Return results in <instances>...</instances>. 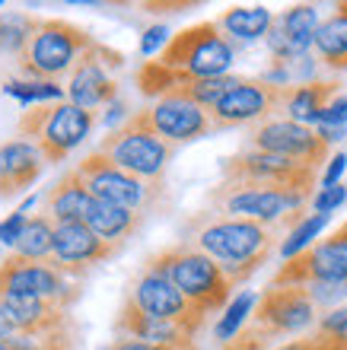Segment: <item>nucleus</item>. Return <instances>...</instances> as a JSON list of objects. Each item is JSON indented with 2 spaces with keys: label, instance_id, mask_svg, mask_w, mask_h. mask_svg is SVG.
<instances>
[{
  "label": "nucleus",
  "instance_id": "2eb2a0df",
  "mask_svg": "<svg viewBox=\"0 0 347 350\" xmlns=\"http://www.w3.org/2000/svg\"><path fill=\"white\" fill-rule=\"evenodd\" d=\"M128 299H134V303H138L146 315H153V319H166V322L182 325L188 334L201 332L204 319H207V312H201L188 296H182V290H179L172 280H166L153 267H144V274L138 277V284L131 286Z\"/></svg>",
  "mask_w": 347,
  "mask_h": 350
},
{
  "label": "nucleus",
  "instance_id": "f8f14e48",
  "mask_svg": "<svg viewBox=\"0 0 347 350\" xmlns=\"http://www.w3.org/2000/svg\"><path fill=\"white\" fill-rule=\"evenodd\" d=\"M42 296L57 306H70L80 296V284L70 274L57 271L51 261H29L10 255L0 261V296Z\"/></svg>",
  "mask_w": 347,
  "mask_h": 350
},
{
  "label": "nucleus",
  "instance_id": "39448f33",
  "mask_svg": "<svg viewBox=\"0 0 347 350\" xmlns=\"http://www.w3.org/2000/svg\"><path fill=\"white\" fill-rule=\"evenodd\" d=\"M99 153L109 157L118 169L144 178V182L163 185L166 166L175 157V147L156 134L153 124L146 121L144 109H140L134 115H128V121L121 128H112L99 140Z\"/></svg>",
  "mask_w": 347,
  "mask_h": 350
},
{
  "label": "nucleus",
  "instance_id": "9d476101",
  "mask_svg": "<svg viewBox=\"0 0 347 350\" xmlns=\"http://www.w3.org/2000/svg\"><path fill=\"white\" fill-rule=\"evenodd\" d=\"M290 96V86H277L271 80H258V77H242L223 99L210 109L214 118V131H227V128H239L248 121H271V115L283 111Z\"/></svg>",
  "mask_w": 347,
  "mask_h": 350
},
{
  "label": "nucleus",
  "instance_id": "cd10ccee",
  "mask_svg": "<svg viewBox=\"0 0 347 350\" xmlns=\"http://www.w3.org/2000/svg\"><path fill=\"white\" fill-rule=\"evenodd\" d=\"M55 230L57 226L48 220L45 213H36V217H29L26 232H23V239H19L13 249H16L19 258L48 261L51 258V252H55Z\"/></svg>",
  "mask_w": 347,
  "mask_h": 350
},
{
  "label": "nucleus",
  "instance_id": "dca6fc26",
  "mask_svg": "<svg viewBox=\"0 0 347 350\" xmlns=\"http://www.w3.org/2000/svg\"><path fill=\"white\" fill-rule=\"evenodd\" d=\"M115 67H121V55L96 42L90 48V55L83 57L77 70L67 77V96H70L73 105H80L86 111L112 105L115 96H118V83L112 80Z\"/></svg>",
  "mask_w": 347,
  "mask_h": 350
},
{
  "label": "nucleus",
  "instance_id": "a19ab883",
  "mask_svg": "<svg viewBox=\"0 0 347 350\" xmlns=\"http://www.w3.org/2000/svg\"><path fill=\"white\" fill-rule=\"evenodd\" d=\"M347 169V157L344 153H338L335 159H329V169H325V175H322V182H325V188H331V185H338L341 172Z\"/></svg>",
  "mask_w": 347,
  "mask_h": 350
},
{
  "label": "nucleus",
  "instance_id": "79ce46f5",
  "mask_svg": "<svg viewBox=\"0 0 347 350\" xmlns=\"http://www.w3.org/2000/svg\"><path fill=\"white\" fill-rule=\"evenodd\" d=\"M109 350H182V347H156V344H146V341H134V338H118L112 344ZM198 350V347H194Z\"/></svg>",
  "mask_w": 347,
  "mask_h": 350
},
{
  "label": "nucleus",
  "instance_id": "a18cd8bd",
  "mask_svg": "<svg viewBox=\"0 0 347 350\" xmlns=\"http://www.w3.org/2000/svg\"><path fill=\"white\" fill-rule=\"evenodd\" d=\"M121 111H125V109H121V102H112V105H109V115H105V121L112 124L115 118H121Z\"/></svg>",
  "mask_w": 347,
  "mask_h": 350
},
{
  "label": "nucleus",
  "instance_id": "f257e3e1",
  "mask_svg": "<svg viewBox=\"0 0 347 350\" xmlns=\"http://www.w3.org/2000/svg\"><path fill=\"white\" fill-rule=\"evenodd\" d=\"M185 245L204 252L214 258L229 284L239 286L255 274L258 267L268 261L271 249L277 242L274 226H261L255 220H236V217H198L188 226Z\"/></svg>",
  "mask_w": 347,
  "mask_h": 350
},
{
  "label": "nucleus",
  "instance_id": "c85d7f7f",
  "mask_svg": "<svg viewBox=\"0 0 347 350\" xmlns=\"http://www.w3.org/2000/svg\"><path fill=\"white\" fill-rule=\"evenodd\" d=\"M309 344L312 350H347V306H335L325 315H319Z\"/></svg>",
  "mask_w": 347,
  "mask_h": 350
},
{
  "label": "nucleus",
  "instance_id": "7c9ffc66",
  "mask_svg": "<svg viewBox=\"0 0 347 350\" xmlns=\"http://www.w3.org/2000/svg\"><path fill=\"white\" fill-rule=\"evenodd\" d=\"M242 77H217V80H188V83L182 86L179 92H172V96H185V99H192V102H198L201 109H214L223 96H227L233 86L239 83Z\"/></svg>",
  "mask_w": 347,
  "mask_h": 350
},
{
  "label": "nucleus",
  "instance_id": "7ed1b4c3",
  "mask_svg": "<svg viewBox=\"0 0 347 350\" xmlns=\"http://www.w3.org/2000/svg\"><path fill=\"white\" fill-rule=\"evenodd\" d=\"M146 267H153L166 280H172V284L182 290V296H188V299L207 315L220 312V309L229 303L233 284H229V277L223 274V267L214 258H207L204 252L185 245V242L159 252L156 258L146 261Z\"/></svg>",
  "mask_w": 347,
  "mask_h": 350
},
{
  "label": "nucleus",
  "instance_id": "0eeeda50",
  "mask_svg": "<svg viewBox=\"0 0 347 350\" xmlns=\"http://www.w3.org/2000/svg\"><path fill=\"white\" fill-rule=\"evenodd\" d=\"M316 175L319 169H309L287 157H274L265 150H246L236 157L223 159V191L233 188H281V191L309 194L316 188Z\"/></svg>",
  "mask_w": 347,
  "mask_h": 350
},
{
  "label": "nucleus",
  "instance_id": "ea45409f",
  "mask_svg": "<svg viewBox=\"0 0 347 350\" xmlns=\"http://www.w3.org/2000/svg\"><path fill=\"white\" fill-rule=\"evenodd\" d=\"M169 45V32H166V26H150L144 32V38H140V55H153V51H159V48Z\"/></svg>",
  "mask_w": 347,
  "mask_h": 350
},
{
  "label": "nucleus",
  "instance_id": "a211bd4d",
  "mask_svg": "<svg viewBox=\"0 0 347 350\" xmlns=\"http://www.w3.org/2000/svg\"><path fill=\"white\" fill-rule=\"evenodd\" d=\"M125 245H112V242L99 239L86 223H61L55 230V252H51V265L64 274L77 277L86 267H96L102 261L115 258Z\"/></svg>",
  "mask_w": 347,
  "mask_h": 350
},
{
  "label": "nucleus",
  "instance_id": "f704fd0d",
  "mask_svg": "<svg viewBox=\"0 0 347 350\" xmlns=\"http://www.w3.org/2000/svg\"><path fill=\"white\" fill-rule=\"evenodd\" d=\"M271 341H274L271 334L261 332L258 325L248 322L246 328H242V332L233 338V341L223 344V350H271Z\"/></svg>",
  "mask_w": 347,
  "mask_h": 350
},
{
  "label": "nucleus",
  "instance_id": "c03bdc74",
  "mask_svg": "<svg viewBox=\"0 0 347 350\" xmlns=\"http://www.w3.org/2000/svg\"><path fill=\"white\" fill-rule=\"evenodd\" d=\"M277 350H312V344H309V338H300V341H290V344H283V347H277Z\"/></svg>",
  "mask_w": 347,
  "mask_h": 350
},
{
  "label": "nucleus",
  "instance_id": "4be33fe9",
  "mask_svg": "<svg viewBox=\"0 0 347 350\" xmlns=\"http://www.w3.org/2000/svg\"><path fill=\"white\" fill-rule=\"evenodd\" d=\"M45 166L48 163L36 144L23 137L0 144V198H13V194L26 191L29 185L38 182Z\"/></svg>",
  "mask_w": 347,
  "mask_h": 350
},
{
  "label": "nucleus",
  "instance_id": "bb28decb",
  "mask_svg": "<svg viewBox=\"0 0 347 350\" xmlns=\"http://www.w3.org/2000/svg\"><path fill=\"white\" fill-rule=\"evenodd\" d=\"M217 26L223 29V36L255 42V38H268L274 16L268 7H229L217 16Z\"/></svg>",
  "mask_w": 347,
  "mask_h": 350
},
{
  "label": "nucleus",
  "instance_id": "de8ad7c7",
  "mask_svg": "<svg viewBox=\"0 0 347 350\" xmlns=\"http://www.w3.org/2000/svg\"><path fill=\"white\" fill-rule=\"evenodd\" d=\"M0 10H3V0H0Z\"/></svg>",
  "mask_w": 347,
  "mask_h": 350
},
{
  "label": "nucleus",
  "instance_id": "b1692460",
  "mask_svg": "<svg viewBox=\"0 0 347 350\" xmlns=\"http://www.w3.org/2000/svg\"><path fill=\"white\" fill-rule=\"evenodd\" d=\"M338 99V83L335 80H306V83L290 86L287 105H283V118L296 121V124H309L316 128V118Z\"/></svg>",
  "mask_w": 347,
  "mask_h": 350
},
{
  "label": "nucleus",
  "instance_id": "4c0bfd02",
  "mask_svg": "<svg viewBox=\"0 0 347 350\" xmlns=\"http://www.w3.org/2000/svg\"><path fill=\"white\" fill-rule=\"evenodd\" d=\"M306 290H309V296L316 299V306L341 303L347 296V284H309Z\"/></svg>",
  "mask_w": 347,
  "mask_h": 350
},
{
  "label": "nucleus",
  "instance_id": "4468645a",
  "mask_svg": "<svg viewBox=\"0 0 347 350\" xmlns=\"http://www.w3.org/2000/svg\"><path fill=\"white\" fill-rule=\"evenodd\" d=\"M248 144H252V150H265V153H274V157L296 159V163L309 169H319L329 159V140L319 134V128L296 124L290 118L261 121L258 128H252Z\"/></svg>",
  "mask_w": 347,
  "mask_h": 350
},
{
  "label": "nucleus",
  "instance_id": "6e6552de",
  "mask_svg": "<svg viewBox=\"0 0 347 350\" xmlns=\"http://www.w3.org/2000/svg\"><path fill=\"white\" fill-rule=\"evenodd\" d=\"M220 217H236V220H255L261 226H300L306 220V201L309 194L281 191V188H214L210 194Z\"/></svg>",
  "mask_w": 347,
  "mask_h": 350
},
{
  "label": "nucleus",
  "instance_id": "412c9836",
  "mask_svg": "<svg viewBox=\"0 0 347 350\" xmlns=\"http://www.w3.org/2000/svg\"><path fill=\"white\" fill-rule=\"evenodd\" d=\"M115 332L121 338H134V341H146V344H156V347L194 350V334H188L182 325L146 315L134 299H125V306H121V312H118V322H115Z\"/></svg>",
  "mask_w": 347,
  "mask_h": 350
},
{
  "label": "nucleus",
  "instance_id": "393cba45",
  "mask_svg": "<svg viewBox=\"0 0 347 350\" xmlns=\"http://www.w3.org/2000/svg\"><path fill=\"white\" fill-rule=\"evenodd\" d=\"M83 223H86L99 239L112 242V245H125V242L140 230L144 213L125 211V207H115V204H105V201H92V207Z\"/></svg>",
  "mask_w": 347,
  "mask_h": 350
},
{
  "label": "nucleus",
  "instance_id": "c756f323",
  "mask_svg": "<svg viewBox=\"0 0 347 350\" xmlns=\"http://www.w3.org/2000/svg\"><path fill=\"white\" fill-rule=\"evenodd\" d=\"M38 23L42 19L29 16V13H3L0 16V55H23Z\"/></svg>",
  "mask_w": 347,
  "mask_h": 350
},
{
  "label": "nucleus",
  "instance_id": "ddd939ff",
  "mask_svg": "<svg viewBox=\"0 0 347 350\" xmlns=\"http://www.w3.org/2000/svg\"><path fill=\"white\" fill-rule=\"evenodd\" d=\"M316 322H319V306L306 286H268L252 312V325L268 332L274 341L306 332Z\"/></svg>",
  "mask_w": 347,
  "mask_h": 350
},
{
  "label": "nucleus",
  "instance_id": "72a5a7b5",
  "mask_svg": "<svg viewBox=\"0 0 347 350\" xmlns=\"http://www.w3.org/2000/svg\"><path fill=\"white\" fill-rule=\"evenodd\" d=\"M3 92L7 96H13V99H19L23 105H29V102H51V99H61L64 96V90L57 83H45V80H13V83L3 86Z\"/></svg>",
  "mask_w": 347,
  "mask_h": 350
},
{
  "label": "nucleus",
  "instance_id": "6ab92c4d",
  "mask_svg": "<svg viewBox=\"0 0 347 350\" xmlns=\"http://www.w3.org/2000/svg\"><path fill=\"white\" fill-rule=\"evenodd\" d=\"M0 303L7 309V315L13 319V325L19 328V334L29 338H55L64 332H77L73 315L67 312L64 306L42 299V296H0Z\"/></svg>",
  "mask_w": 347,
  "mask_h": 350
},
{
  "label": "nucleus",
  "instance_id": "a878e982",
  "mask_svg": "<svg viewBox=\"0 0 347 350\" xmlns=\"http://www.w3.org/2000/svg\"><path fill=\"white\" fill-rule=\"evenodd\" d=\"M316 57L331 70H347V3H338L316 32Z\"/></svg>",
  "mask_w": 347,
  "mask_h": 350
},
{
  "label": "nucleus",
  "instance_id": "f03ea898",
  "mask_svg": "<svg viewBox=\"0 0 347 350\" xmlns=\"http://www.w3.org/2000/svg\"><path fill=\"white\" fill-rule=\"evenodd\" d=\"M96 45L86 29L73 26L67 19H42L16 57L19 74L26 80H45V83H61L64 77L77 70L83 57Z\"/></svg>",
  "mask_w": 347,
  "mask_h": 350
},
{
  "label": "nucleus",
  "instance_id": "aec40b11",
  "mask_svg": "<svg viewBox=\"0 0 347 350\" xmlns=\"http://www.w3.org/2000/svg\"><path fill=\"white\" fill-rule=\"evenodd\" d=\"M319 26V10L309 3L290 7L281 16H274V26L268 32V48H271L274 61H296V57L309 55Z\"/></svg>",
  "mask_w": 347,
  "mask_h": 350
},
{
  "label": "nucleus",
  "instance_id": "58836bf2",
  "mask_svg": "<svg viewBox=\"0 0 347 350\" xmlns=\"http://www.w3.org/2000/svg\"><path fill=\"white\" fill-rule=\"evenodd\" d=\"M26 223H29V217L26 213H10L7 220L0 223V242L3 245H16L19 239H23V232H26Z\"/></svg>",
  "mask_w": 347,
  "mask_h": 350
},
{
  "label": "nucleus",
  "instance_id": "473e14b6",
  "mask_svg": "<svg viewBox=\"0 0 347 350\" xmlns=\"http://www.w3.org/2000/svg\"><path fill=\"white\" fill-rule=\"evenodd\" d=\"M325 223H329V213H312V217H306V220H303L300 226H293L290 236L281 242V255L287 261L296 258V255H303V252L309 249V242L325 230Z\"/></svg>",
  "mask_w": 347,
  "mask_h": 350
},
{
  "label": "nucleus",
  "instance_id": "20e7f679",
  "mask_svg": "<svg viewBox=\"0 0 347 350\" xmlns=\"http://www.w3.org/2000/svg\"><path fill=\"white\" fill-rule=\"evenodd\" d=\"M96 128V111H86L73 102L32 105L19 115V137L36 144L45 163H64Z\"/></svg>",
  "mask_w": 347,
  "mask_h": 350
},
{
  "label": "nucleus",
  "instance_id": "1a4fd4ad",
  "mask_svg": "<svg viewBox=\"0 0 347 350\" xmlns=\"http://www.w3.org/2000/svg\"><path fill=\"white\" fill-rule=\"evenodd\" d=\"M77 172L83 175V182L90 188V194L96 201H105V204H115V207H125V211H134V213H150L159 201V185L153 182H144L138 175L125 172L112 163L109 157H102L99 150L83 157L77 163Z\"/></svg>",
  "mask_w": 347,
  "mask_h": 350
},
{
  "label": "nucleus",
  "instance_id": "37998d69",
  "mask_svg": "<svg viewBox=\"0 0 347 350\" xmlns=\"http://www.w3.org/2000/svg\"><path fill=\"white\" fill-rule=\"evenodd\" d=\"M19 338V328L13 325V319L7 315V309H3V303H0V344H10Z\"/></svg>",
  "mask_w": 347,
  "mask_h": 350
},
{
  "label": "nucleus",
  "instance_id": "423d86ee",
  "mask_svg": "<svg viewBox=\"0 0 347 350\" xmlns=\"http://www.w3.org/2000/svg\"><path fill=\"white\" fill-rule=\"evenodd\" d=\"M156 61L169 70L185 74L188 80H217V77H227V70L233 67L236 48L223 36L217 19H207V23L175 32Z\"/></svg>",
  "mask_w": 347,
  "mask_h": 350
},
{
  "label": "nucleus",
  "instance_id": "49530a36",
  "mask_svg": "<svg viewBox=\"0 0 347 350\" xmlns=\"http://www.w3.org/2000/svg\"><path fill=\"white\" fill-rule=\"evenodd\" d=\"M0 350H13V347H10V344H0Z\"/></svg>",
  "mask_w": 347,
  "mask_h": 350
},
{
  "label": "nucleus",
  "instance_id": "5701e85b",
  "mask_svg": "<svg viewBox=\"0 0 347 350\" xmlns=\"http://www.w3.org/2000/svg\"><path fill=\"white\" fill-rule=\"evenodd\" d=\"M92 201H96V198L90 194L83 175L77 172V169H70V172L61 175L55 182V188L45 194V211L42 213H45L55 226H61V223H83L92 207Z\"/></svg>",
  "mask_w": 347,
  "mask_h": 350
},
{
  "label": "nucleus",
  "instance_id": "f3484780",
  "mask_svg": "<svg viewBox=\"0 0 347 350\" xmlns=\"http://www.w3.org/2000/svg\"><path fill=\"white\" fill-rule=\"evenodd\" d=\"M146 121L153 124V131L169 144H192L198 137L214 134V118L210 111L201 109L198 102L185 99V96H166V99L153 102L144 109Z\"/></svg>",
  "mask_w": 347,
  "mask_h": 350
},
{
  "label": "nucleus",
  "instance_id": "9b49d317",
  "mask_svg": "<svg viewBox=\"0 0 347 350\" xmlns=\"http://www.w3.org/2000/svg\"><path fill=\"white\" fill-rule=\"evenodd\" d=\"M309 284H347V220L329 239L290 258L271 280V286H309Z\"/></svg>",
  "mask_w": 347,
  "mask_h": 350
},
{
  "label": "nucleus",
  "instance_id": "2f4dec72",
  "mask_svg": "<svg viewBox=\"0 0 347 350\" xmlns=\"http://www.w3.org/2000/svg\"><path fill=\"white\" fill-rule=\"evenodd\" d=\"M255 296L252 293H239L233 303L227 306V315L217 322V328H214V334H217V341H223V344H229L233 338H236L242 328H246V319L252 315V309H255Z\"/></svg>",
  "mask_w": 347,
  "mask_h": 350
},
{
  "label": "nucleus",
  "instance_id": "e433bc0d",
  "mask_svg": "<svg viewBox=\"0 0 347 350\" xmlns=\"http://www.w3.org/2000/svg\"><path fill=\"white\" fill-rule=\"evenodd\" d=\"M347 124V92L331 99V105L316 118V128H344Z\"/></svg>",
  "mask_w": 347,
  "mask_h": 350
},
{
  "label": "nucleus",
  "instance_id": "c9c22d12",
  "mask_svg": "<svg viewBox=\"0 0 347 350\" xmlns=\"http://www.w3.org/2000/svg\"><path fill=\"white\" fill-rule=\"evenodd\" d=\"M347 201V185H331V188H322L319 194H312V211L316 213H329L331 217V211L335 207H341V204Z\"/></svg>",
  "mask_w": 347,
  "mask_h": 350
}]
</instances>
